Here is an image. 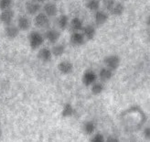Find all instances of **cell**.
Wrapping results in <instances>:
<instances>
[{
	"mask_svg": "<svg viewBox=\"0 0 150 142\" xmlns=\"http://www.w3.org/2000/svg\"><path fill=\"white\" fill-rule=\"evenodd\" d=\"M28 45L32 50H40L43 43H44V36L40 32V31H33L28 36Z\"/></svg>",
	"mask_w": 150,
	"mask_h": 142,
	"instance_id": "cell-1",
	"label": "cell"
},
{
	"mask_svg": "<svg viewBox=\"0 0 150 142\" xmlns=\"http://www.w3.org/2000/svg\"><path fill=\"white\" fill-rule=\"evenodd\" d=\"M103 62L104 64V67H107V68L115 72L119 68L120 64H121V58L117 54H110L103 58Z\"/></svg>",
	"mask_w": 150,
	"mask_h": 142,
	"instance_id": "cell-2",
	"label": "cell"
},
{
	"mask_svg": "<svg viewBox=\"0 0 150 142\" xmlns=\"http://www.w3.org/2000/svg\"><path fill=\"white\" fill-rule=\"evenodd\" d=\"M97 80H98V74L92 69H87L81 76L82 84L86 87H91Z\"/></svg>",
	"mask_w": 150,
	"mask_h": 142,
	"instance_id": "cell-3",
	"label": "cell"
},
{
	"mask_svg": "<svg viewBox=\"0 0 150 142\" xmlns=\"http://www.w3.org/2000/svg\"><path fill=\"white\" fill-rule=\"evenodd\" d=\"M34 24L39 28H48L50 25V19L46 14H44L43 12H40L35 16Z\"/></svg>",
	"mask_w": 150,
	"mask_h": 142,
	"instance_id": "cell-4",
	"label": "cell"
},
{
	"mask_svg": "<svg viewBox=\"0 0 150 142\" xmlns=\"http://www.w3.org/2000/svg\"><path fill=\"white\" fill-rule=\"evenodd\" d=\"M59 38H61V32L55 28H49L44 34V39L52 45L56 44L59 41Z\"/></svg>",
	"mask_w": 150,
	"mask_h": 142,
	"instance_id": "cell-5",
	"label": "cell"
},
{
	"mask_svg": "<svg viewBox=\"0 0 150 142\" xmlns=\"http://www.w3.org/2000/svg\"><path fill=\"white\" fill-rule=\"evenodd\" d=\"M93 19H94L95 25L99 26V27L103 26L109 19V13L106 12L105 10L99 9V10H97L96 12H94Z\"/></svg>",
	"mask_w": 150,
	"mask_h": 142,
	"instance_id": "cell-6",
	"label": "cell"
},
{
	"mask_svg": "<svg viewBox=\"0 0 150 142\" xmlns=\"http://www.w3.org/2000/svg\"><path fill=\"white\" fill-rule=\"evenodd\" d=\"M52 57H53V55L51 53V50L48 47H41L38 51V58L43 63L50 62Z\"/></svg>",
	"mask_w": 150,
	"mask_h": 142,
	"instance_id": "cell-7",
	"label": "cell"
},
{
	"mask_svg": "<svg viewBox=\"0 0 150 142\" xmlns=\"http://www.w3.org/2000/svg\"><path fill=\"white\" fill-rule=\"evenodd\" d=\"M86 42L83 34L81 32H71L70 36V43L74 47H81Z\"/></svg>",
	"mask_w": 150,
	"mask_h": 142,
	"instance_id": "cell-8",
	"label": "cell"
},
{
	"mask_svg": "<svg viewBox=\"0 0 150 142\" xmlns=\"http://www.w3.org/2000/svg\"><path fill=\"white\" fill-rule=\"evenodd\" d=\"M14 17H15V12L12 10V9L3 10L0 13V22L5 26L10 25L13 23Z\"/></svg>",
	"mask_w": 150,
	"mask_h": 142,
	"instance_id": "cell-9",
	"label": "cell"
},
{
	"mask_svg": "<svg viewBox=\"0 0 150 142\" xmlns=\"http://www.w3.org/2000/svg\"><path fill=\"white\" fill-rule=\"evenodd\" d=\"M74 66L71 62L68 61V60H64L62 61L58 64V70L63 75H69L73 72Z\"/></svg>",
	"mask_w": 150,
	"mask_h": 142,
	"instance_id": "cell-10",
	"label": "cell"
},
{
	"mask_svg": "<svg viewBox=\"0 0 150 142\" xmlns=\"http://www.w3.org/2000/svg\"><path fill=\"white\" fill-rule=\"evenodd\" d=\"M81 33L83 34L86 40H93L96 37L97 31H96L95 26L92 24H87V25H84L83 28H82V31H81Z\"/></svg>",
	"mask_w": 150,
	"mask_h": 142,
	"instance_id": "cell-11",
	"label": "cell"
},
{
	"mask_svg": "<svg viewBox=\"0 0 150 142\" xmlns=\"http://www.w3.org/2000/svg\"><path fill=\"white\" fill-rule=\"evenodd\" d=\"M19 28L17 25H14L13 23L10 25L5 26V36L9 40H15L18 38L19 35Z\"/></svg>",
	"mask_w": 150,
	"mask_h": 142,
	"instance_id": "cell-12",
	"label": "cell"
},
{
	"mask_svg": "<svg viewBox=\"0 0 150 142\" xmlns=\"http://www.w3.org/2000/svg\"><path fill=\"white\" fill-rule=\"evenodd\" d=\"M115 75V72L112 71L111 69L107 68V67H103L100 69L98 72V79L103 82V83H106V82L110 81Z\"/></svg>",
	"mask_w": 150,
	"mask_h": 142,
	"instance_id": "cell-13",
	"label": "cell"
},
{
	"mask_svg": "<svg viewBox=\"0 0 150 142\" xmlns=\"http://www.w3.org/2000/svg\"><path fill=\"white\" fill-rule=\"evenodd\" d=\"M84 27V23L82 19L79 17H74L70 20L69 28L72 32H81L82 28Z\"/></svg>",
	"mask_w": 150,
	"mask_h": 142,
	"instance_id": "cell-14",
	"label": "cell"
},
{
	"mask_svg": "<svg viewBox=\"0 0 150 142\" xmlns=\"http://www.w3.org/2000/svg\"><path fill=\"white\" fill-rule=\"evenodd\" d=\"M25 9H26V11L28 15H31V16H36L37 14H39L40 12V9H41V5L37 3L33 0L31 1H28L26 3V6H25Z\"/></svg>",
	"mask_w": 150,
	"mask_h": 142,
	"instance_id": "cell-15",
	"label": "cell"
},
{
	"mask_svg": "<svg viewBox=\"0 0 150 142\" xmlns=\"http://www.w3.org/2000/svg\"><path fill=\"white\" fill-rule=\"evenodd\" d=\"M43 13L46 14L49 18L57 16L58 14V6L53 2H48L43 6Z\"/></svg>",
	"mask_w": 150,
	"mask_h": 142,
	"instance_id": "cell-16",
	"label": "cell"
},
{
	"mask_svg": "<svg viewBox=\"0 0 150 142\" xmlns=\"http://www.w3.org/2000/svg\"><path fill=\"white\" fill-rule=\"evenodd\" d=\"M125 10V5L121 2L115 1V4L111 7V9L108 11V13H110L111 15H112V16H115V17H120L124 14Z\"/></svg>",
	"mask_w": 150,
	"mask_h": 142,
	"instance_id": "cell-17",
	"label": "cell"
},
{
	"mask_svg": "<svg viewBox=\"0 0 150 142\" xmlns=\"http://www.w3.org/2000/svg\"><path fill=\"white\" fill-rule=\"evenodd\" d=\"M96 123L93 120H87L82 125V131L88 136H93L96 130Z\"/></svg>",
	"mask_w": 150,
	"mask_h": 142,
	"instance_id": "cell-18",
	"label": "cell"
},
{
	"mask_svg": "<svg viewBox=\"0 0 150 142\" xmlns=\"http://www.w3.org/2000/svg\"><path fill=\"white\" fill-rule=\"evenodd\" d=\"M17 26L19 28V31H28V29H29V28H30L31 21L28 16H20L18 19Z\"/></svg>",
	"mask_w": 150,
	"mask_h": 142,
	"instance_id": "cell-19",
	"label": "cell"
},
{
	"mask_svg": "<svg viewBox=\"0 0 150 142\" xmlns=\"http://www.w3.org/2000/svg\"><path fill=\"white\" fill-rule=\"evenodd\" d=\"M61 115L64 118H69L75 115V108L71 103H65L62 108Z\"/></svg>",
	"mask_w": 150,
	"mask_h": 142,
	"instance_id": "cell-20",
	"label": "cell"
},
{
	"mask_svg": "<svg viewBox=\"0 0 150 142\" xmlns=\"http://www.w3.org/2000/svg\"><path fill=\"white\" fill-rule=\"evenodd\" d=\"M57 25L59 27V28L61 29V31H65L69 28V25H70V18L69 17L67 16L65 14H62V15H59L58 19H57Z\"/></svg>",
	"mask_w": 150,
	"mask_h": 142,
	"instance_id": "cell-21",
	"label": "cell"
},
{
	"mask_svg": "<svg viewBox=\"0 0 150 142\" xmlns=\"http://www.w3.org/2000/svg\"><path fill=\"white\" fill-rule=\"evenodd\" d=\"M51 50V53L53 55V57H62L64 53H65V50H66V47L62 43H56L54 44Z\"/></svg>",
	"mask_w": 150,
	"mask_h": 142,
	"instance_id": "cell-22",
	"label": "cell"
},
{
	"mask_svg": "<svg viewBox=\"0 0 150 142\" xmlns=\"http://www.w3.org/2000/svg\"><path fill=\"white\" fill-rule=\"evenodd\" d=\"M104 89H105L104 83L101 81H97L91 86V93L93 95H99L104 91Z\"/></svg>",
	"mask_w": 150,
	"mask_h": 142,
	"instance_id": "cell-23",
	"label": "cell"
},
{
	"mask_svg": "<svg viewBox=\"0 0 150 142\" xmlns=\"http://www.w3.org/2000/svg\"><path fill=\"white\" fill-rule=\"evenodd\" d=\"M101 0H87L85 3V7L91 12H96L100 9Z\"/></svg>",
	"mask_w": 150,
	"mask_h": 142,
	"instance_id": "cell-24",
	"label": "cell"
},
{
	"mask_svg": "<svg viewBox=\"0 0 150 142\" xmlns=\"http://www.w3.org/2000/svg\"><path fill=\"white\" fill-rule=\"evenodd\" d=\"M90 142H105V138L102 133H94L90 138Z\"/></svg>",
	"mask_w": 150,
	"mask_h": 142,
	"instance_id": "cell-25",
	"label": "cell"
},
{
	"mask_svg": "<svg viewBox=\"0 0 150 142\" xmlns=\"http://www.w3.org/2000/svg\"><path fill=\"white\" fill-rule=\"evenodd\" d=\"M12 0H0V10H6L10 9L12 6Z\"/></svg>",
	"mask_w": 150,
	"mask_h": 142,
	"instance_id": "cell-26",
	"label": "cell"
},
{
	"mask_svg": "<svg viewBox=\"0 0 150 142\" xmlns=\"http://www.w3.org/2000/svg\"><path fill=\"white\" fill-rule=\"evenodd\" d=\"M115 0H103V7L106 12H108L111 9V7L115 4Z\"/></svg>",
	"mask_w": 150,
	"mask_h": 142,
	"instance_id": "cell-27",
	"label": "cell"
},
{
	"mask_svg": "<svg viewBox=\"0 0 150 142\" xmlns=\"http://www.w3.org/2000/svg\"><path fill=\"white\" fill-rule=\"evenodd\" d=\"M143 137L147 139V140H150V126H146L143 130Z\"/></svg>",
	"mask_w": 150,
	"mask_h": 142,
	"instance_id": "cell-28",
	"label": "cell"
},
{
	"mask_svg": "<svg viewBox=\"0 0 150 142\" xmlns=\"http://www.w3.org/2000/svg\"><path fill=\"white\" fill-rule=\"evenodd\" d=\"M105 142H120L118 138L115 137V136H109L106 139H105Z\"/></svg>",
	"mask_w": 150,
	"mask_h": 142,
	"instance_id": "cell-29",
	"label": "cell"
},
{
	"mask_svg": "<svg viewBox=\"0 0 150 142\" xmlns=\"http://www.w3.org/2000/svg\"><path fill=\"white\" fill-rule=\"evenodd\" d=\"M146 25H147L148 27H150V15L146 18Z\"/></svg>",
	"mask_w": 150,
	"mask_h": 142,
	"instance_id": "cell-30",
	"label": "cell"
},
{
	"mask_svg": "<svg viewBox=\"0 0 150 142\" xmlns=\"http://www.w3.org/2000/svg\"><path fill=\"white\" fill-rule=\"evenodd\" d=\"M33 1L39 3V4H41V3H44L45 1H46V0H33Z\"/></svg>",
	"mask_w": 150,
	"mask_h": 142,
	"instance_id": "cell-31",
	"label": "cell"
},
{
	"mask_svg": "<svg viewBox=\"0 0 150 142\" xmlns=\"http://www.w3.org/2000/svg\"><path fill=\"white\" fill-rule=\"evenodd\" d=\"M2 135H3V130H2V128H1V126H0V138H2Z\"/></svg>",
	"mask_w": 150,
	"mask_h": 142,
	"instance_id": "cell-32",
	"label": "cell"
},
{
	"mask_svg": "<svg viewBox=\"0 0 150 142\" xmlns=\"http://www.w3.org/2000/svg\"><path fill=\"white\" fill-rule=\"evenodd\" d=\"M54 2H59V1H62V0H53Z\"/></svg>",
	"mask_w": 150,
	"mask_h": 142,
	"instance_id": "cell-33",
	"label": "cell"
},
{
	"mask_svg": "<svg viewBox=\"0 0 150 142\" xmlns=\"http://www.w3.org/2000/svg\"><path fill=\"white\" fill-rule=\"evenodd\" d=\"M149 41H150V35H149Z\"/></svg>",
	"mask_w": 150,
	"mask_h": 142,
	"instance_id": "cell-34",
	"label": "cell"
}]
</instances>
